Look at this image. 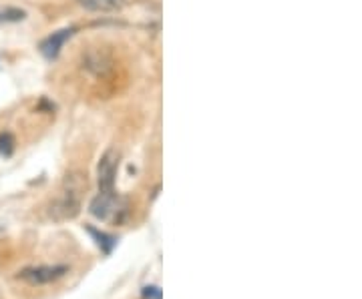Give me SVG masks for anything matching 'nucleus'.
<instances>
[{"mask_svg":"<svg viewBox=\"0 0 362 299\" xmlns=\"http://www.w3.org/2000/svg\"><path fill=\"white\" fill-rule=\"evenodd\" d=\"M85 189H87V177L85 175H66L63 189L50 205V217L55 221H66L77 217L79 209H81V195Z\"/></svg>","mask_w":362,"mask_h":299,"instance_id":"f257e3e1","label":"nucleus"},{"mask_svg":"<svg viewBox=\"0 0 362 299\" xmlns=\"http://www.w3.org/2000/svg\"><path fill=\"white\" fill-rule=\"evenodd\" d=\"M89 211L95 219L103 221V223L121 225L129 215V201H127V197L115 193V189L99 191V195L93 197V201L89 205Z\"/></svg>","mask_w":362,"mask_h":299,"instance_id":"f03ea898","label":"nucleus"},{"mask_svg":"<svg viewBox=\"0 0 362 299\" xmlns=\"http://www.w3.org/2000/svg\"><path fill=\"white\" fill-rule=\"evenodd\" d=\"M143 299H161V289L159 287H145Z\"/></svg>","mask_w":362,"mask_h":299,"instance_id":"1a4fd4ad","label":"nucleus"},{"mask_svg":"<svg viewBox=\"0 0 362 299\" xmlns=\"http://www.w3.org/2000/svg\"><path fill=\"white\" fill-rule=\"evenodd\" d=\"M13 151H15V137L10 133L0 135V155L2 157H8Z\"/></svg>","mask_w":362,"mask_h":299,"instance_id":"6e6552de","label":"nucleus"},{"mask_svg":"<svg viewBox=\"0 0 362 299\" xmlns=\"http://www.w3.org/2000/svg\"><path fill=\"white\" fill-rule=\"evenodd\" d=\"M117 169H119V153H117L115 149H109V151L101 157L99 169H97V181H99L101 191L115 189Z\"/></svg>","mask_w":362,"mask_h":299,"instance_id":"20e7f679","label":"nucleus"},{"mask_svg":"<svg viewBox=\"0 0 362 299\" xmlns=\"http://www.w3.org/2000/svg\"><path fill=\"white\" fill-rule=\"evenodd\" d=\"M66 271H68V268H65V265H41V268L22 269L18 273V277L33 285H45L61 279Z\"/></svg>","mask_w":362,"mask_h":299,"instance_id":"7ed1b4c3","label":"nucleus"},{"mask_svg":"<svg viewBox=\"0 0 362 299\" xmlns=\"http://www.w3.org/2000/svg\"><path fill=\"white\" fill-rule=\"evenodd\" d=\"M73 32H75V29H65V31L52 32L49 38H45V41L41 43V52H43L47 59H57L59 52H61V48H63V45L73 36Z\"/></svg>","mask_w":362,"mask_h":299,"instance_id":"39448f33","label":"nucleus"},{"mask_svg":"<svg viewBox=\"0 0 362 299\" xmlns=\"http://www.w3.org/2000/svg\"><path fill=\"white\" fill-rule=\"evenodd\" d=\"M89 233L97 239V245L101 247V251L103 253H111V249L115 247L117 239L113 235H107V233H101L97 229H93V227H89Z\"/></svg>","mask_w":362,"mask_h":299,"instance_id":"0eeeda50","label":"nucleus"},{"mask_svg":"<svg viewBox=\"0 0 362 299\" xmlns=\"http://www.w3.org/2000/svg\"><path fill=\"white\" fill-rule=\"evenodd\" d=\"M81 6L93 13H111L125 4V0H79Z\"/></svg>","mask_w":362,"mask_h":299,"instance_id":"423d86ee","label":"nucleus"}]
</instances>
